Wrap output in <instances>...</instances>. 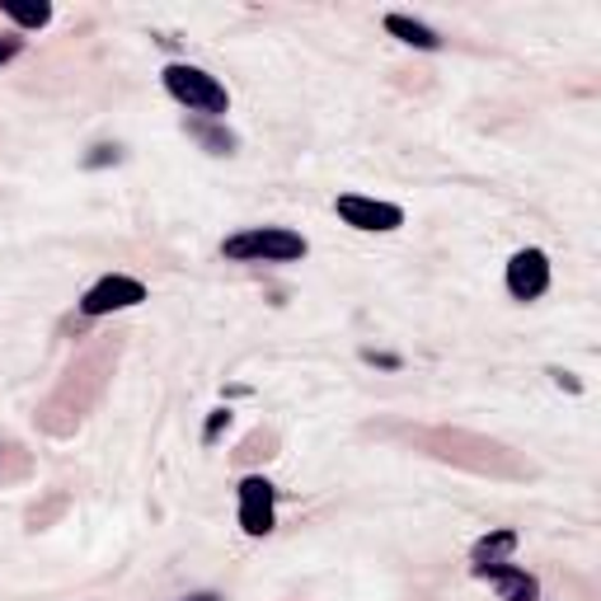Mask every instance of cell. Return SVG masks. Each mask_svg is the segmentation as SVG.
<instances>
[{
	"label": "cell",
	"mask_w": 601,
	"mask_h": 601,
	"mask_svg": "<svg viewBox=\"0 0 601 601\" xmlns=\"http://www.w3.org/2000/svg\"><path fill=\"white\" fill-rule=\"evenodd\" d=\"M141 300H146V282H137L127 273H108L80 296V310L90 315V320H99V315H113V310H132Z\"/></svg>",
	"instance_id": "3957f363"
},
{
	"label": "cell",
	"mask_w": 601,
	"mask_h": 601,
	"mask_svg": "<svg viewBox=\"0 0 601 601\" xmlns=\"http://www.w3.org/2000/svg\"><path fill=\"white\" fill-rule=\"evenodd\" d=\"M517 550V532H494V536H484L479 546H475V568H494V564H508V554Z\"/></svg>",
	"instance_id": "9c48e42d"
},
{
	"label": "cell",
	"mask_w": 601,
	"mask_h": 601,
	"mask_svg": "<svg viewBox=\"0 0 601 601\" xmlns=\"http://www.w3.org/2000/svg\"><path fill=\"white\" fill-rule=\"evenodd\" d=\"M367 362H376V367H399V357H385V353H362Z\"/></svg>",
	"instance_id": "9a60e30c"
},
{
	"label": "cell",
	"mask_w": 601,
	"mask_h": 601,
	"mask_svg": "<svg viewBox=\"0 0 601 601\" xmlns=\"http://www.w3.org/2000/svg\"><path fill=\"white\" fill-rule=\"evenodd\" d=\"M0 14L14 20L20 28H48L52 24V5H48V0H38V5H24V0H0Z\"/></svg>",
	"instance_id": "30bf717a"
},
{
	"label": "cell",
	"mask_w": 601,
	"mask_h": 601,
	"mask_svg": "<svg viewBox=\"0 0 601 601\" xmlns=\"http://www.w3.org/2000/svg\"><path fill=\"white\" fill-rule=\"evenodd\" d=\"M183 601H221L217 592H197V597H183Z\"/></svg>",
	"instance_id": "2e32d148"
},
{
	"label": "cell",
	"mask_w": 601,
	"mask_h": 601,
	"mask_svg": "<svg viewBox=\"0 0 601 601\" xmlns=\"http://www.w3.org/2000/svg\"><path fill=\"white\" fill-rule=\"evenodd\" d=\"M475 578L494 583V588H498V601H540V583L526 574V568L494 564V568H475Z\"/></svg>",
	"instance_id": "52a82bcc"
},
{
	"label": "cell",
	"mask_w": 601,
	"mask_h": 601,
	"mask_svg": "<svg viewBox=\"0 0 601 601\" xmlns=\"http://www.w3.org/2000/svg\"><path fill=\"white\" fill-rule=\"evenodd\" d=\"M20 52H24V38H0V66L14 62Z\"/></svg>",
	"instance_id": "4fadbf2b"
},
{
	"label": "cell",
	"mask_w": 601,
	"mask_h": 601,
	"mask_svg": "<svg viewBox=\"0 0 601 601\" xmlns=\"http://www.w3.org/2000/svg\"><path fill=\"white\" fill-rule=\"evenodd\" d=\"M273 498L278 489L268 484L264 475H250L240 484V526H245V536H268L273 532Z\"/></svg>",
	"instance_id": "5b68a950"
},
{
	"label": "cell",
	"mask_w": 601,
	"mask_h": 601,
	"mask_svg": "<svg viewBox=\"0 0 601 601\" xmlns=\"http://www.w3.org/2000/svg\"><path fill=\"white\" fill-rule=\"evenodd\" d=\"M306 235L287 231V226H254V231H240L221 245L231 264H296L306 259Z\"/></svg>",
	"instance_id": "6da1fadb"
},
{
	"label": "cell",
	"mask_w": 601,
	"mask_h": 601,
	"mask_svg": "<svg viewBox=\"0 0 601 601\" xmlns=\"http://www.w3.org/2000/svg\"><path fill=\"white\" fill-rule=\"evenodd\" d=\"M508 292L517 300H536L550 292V259L546 250H517L508 264Z\"/></svg>",
	"instance_id": "8992f818"
},
{
	"label": "cell",
	"mask_w": 601,
	"mask_h": 601,
	"mask_svg": "<svg viewBox=\"0 0 601 601\" xmlns=\"http://www.w3.org/2000/svg\"><path fill=\"white\" fill-rule=\"evenodd\" d=\"M189 132H193L197 141H207V146L217 151V155H231V151H235V137H231V132H221V127H207V123H189Z\"/></svg>",
	"instance_id": "8fae6325"
},
{
	"label": "cell",
	"mask_w": 601,
	"mask_h": 601,
	"mask_svg": "<svg viewBox=\"0 0 601 601\" xmlns=\"http://www.w3.org/2000/svg\"><path fill=\"white\" fill-rule=\"evenodd\" d=\"M221 427H231V409H212V419H207V433H203V442H217V437H221Z\"/></svg>",
	"instance_id": "7c38bea8"
},
{
	"label": "cell",
	"mask_w": 601,
	"mask_h": 601,
	"mask_svg": "<svg viewBox=\"0 0 601 601\" xmlns=\"http://www.w3.org/2000/svg\"><path fill=\"white\" fill-rule=\"evenodd\" d=\"M385 34H395L399 42H409V48H419V52H437V48H442L437 28L409 20V14H385Z\"/></svg>",
	"instance_id": "ba28073f"
},
{
	"label": "cell",
	"mask_w": 601,
	"mask_h": 601,
	"mask_svg": "<svg viewBox=\"0 0 601 601\" xmlns=\"http://www.w3.org/2000/svg\"><path fill=\"white\" fill-rule=\"evenodd\" d=\"M334 212L343 217V226L353 231H399L405 226V207L395 203H376V197H362V193H343Z\"/></svg>",
	"instance_id": "277c9868"
},
{
	"label": "cell",
	"mask_w": 601,
	"mask_h": 601,
	"mask_svg": "<svg viewBox=\"0 0 601 601\" xmlns=\"http://www.w3.org/2000/svg\"><path fill=\"white\" fill-rule=\"evenodd\" d=\"M108 161L118 165V146H99V151H94V155H90V161H85V165H90V169H99V165H108Z\"/></svg>",
	"instance_id": "5bb4252c"
},
{
	"label": "cell",
	"mask_w": 601,
	"mask_h": 601,
	"mask_svg": "<svg viewBox=\"0 0 601 601\" xmlns=\"http://www.w3.org/2000/svg\"><path fill=\"white\" fill-rule=\"evenodd\" d=\"M165 90H169V99H179L183 108L203 113V118H226V108H231V94H226V85L212 76V71L189 66V62L165 66Z\"/></svg>",
	"instance_id": "7a4b0ae2"
}]
</instances>
